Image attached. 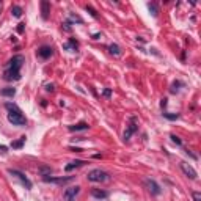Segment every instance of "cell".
Wrapping results in <instances>:
<instances>
[{"label":"cell","mask_w":201,"mask_h":201,"mask_svg":"<svg viewBox=\"0 0 201 201\" xmlns=\"http://www.w3.org/2000/svg\"><path fill=\"white\" fill-rule=\"evenodd\" d=\"M24 64V57L22 55H16L13 57L8 64L5 68V72H3V79L5 80H19L21 79V68Z\"/></svg>","instance_id":"6da1fadb"},{"label":"cell","mask_w":201,"mask_h":201,"mask_svg":"<svg viewBox=\"0 0 201 201\" xmlns=\"http://www.w3.org/2000/svg\"><path fill=\"white\" fill-rule=\"evenodd\" d=\"M6 109L10 110V113H8V121L11 123L13 126H24L25 123H27V119L25 116L22 115V112L17 109L14 104H6Z\"/></svg>","instance_id":"7a4b0ae2"},{"label":"cell","mask_w":201,"mask_h":201,"mask_svg":"<svg viewBox=\"0 0 201 201\" xmlns=\"http://www.w3.org/2000/svg\"><path fill=\"white\" fill-rule=\"evenodd\" d=\"M87 179L90 181V182H104V181L109 179V173H105L100 168H94L87 175Z\"/></svg>","instance_id":"3957f363"},{"label":"cell","mask_w":201,"mask_h":201,"mask_svg":"<svg viewBox=\"0 0 201 201\" xmlns=\"http://www.w3.org/2000/svg\"><path fill=\"white\" fill-rule=\"evenodd\" d=\"M10 175H11V176H14L16 179H19V182H21L22 185H24L25 189H32V181H30L28 177H27L22 171H19V170H13V168H11V170H10Z\"/></svg>","instance_id":"277c9868"},{"label":"cell","mask_w":201,"mask_h":201,"mask_svg":"<svg viewBox=\"0 0 201 201\" xmlns=\"http://www.w3.org/2000/svg\"><path fill=\"white\" fill-rule=\"evenodd\" d=\"M137 129H138V124H137V118L135 116H132L130 118V123L129 124H127V129L124 130V134H123V140L124 141H127L129 140L130 137H132V135L137 132Z\"/></svg>","instance_id":"5b68a950"},{"label":"cell","mask_w":201,"mask_h":201,"mask_svg":"<svg viewBox=\"0 0 201 201\" xmlns=\"http://www.w3.org/2000/svg\"><path fill=\"white\" fill-rule=\"evenodd\" d=\"M145 187L148 189V192L151 193V195H154V196H157V195H160L162 193V189H160V185L156 182L154 179H145Z\"/></svg>","instance_id":"8992f818"},{"label":"cell","mask_w":201,"mask_h":201,"mask_svg":"<svg viewBox=\"0 0 201 201\" xmlns=\"http://www.w3.org/2000/svg\"><path fill=\"white\" fill-rule=\"evenodd\" d=\"M80 193V187L79 185H72V187H68L66 190L63 192V200L64 201H76V196Z\"/></svg>","instance_id":"52a82bcc"},{"label":"cell","mask_w":201,"mask_h":201,"mask_svg":"<svg viewBox=\"0 0 201 201\" xmlns=\"http://www.w3.org/2000/svg\"><path fill=\"white\" fill-rule=\"evenodd\" d=\"M44 182H50V184H58V185H63V184H68L74 179V176H61V177H52V176H46L42 177Z\"/></svg>","instance_id":"ba28073f"},{"label":"cell","mask_w":201,"mask_h":201,"mask_svg":"<svg viewBox=\"0 0 201 201\" xmlns=\"http://www.w3.org/2000/svg\"><path fill=\"white\" fill-rule=\"evenodd\" d=\"M179 167H181V170H182V173L185 176L189 177V179H196V171H195V168L193 167H190V165L187 164V162H181L179 164Z\"/></svg>","instance_id":"9c48e42d"},{"label":"cell","mask_w":201,"mask_h":201,"mask_svg":"<svg viewBox=\"0 0 201 201\" xmlns=\"http://www.w3.org/2000/svg\"><path fill=\"white\" fill-rule=\"evenodd\" d=\"M52 53H53V49L50 47V46H41L40 49H38V57L42 60H47L52 57Z\"/></svg>","instance_id":"30bf717a"},{"label":"cell","mask_w":201,"mask_h":201,"mask_svg":"<svg viewBox=\"0 0 201 201\" xmlns=\"http://www.w3.org/2000/svg\"><path fill=\"white\" fill-rule=\"evenodd\" d=\"M49 13H50V3L47 2V0H42L41 2V17L44 19V21H47Z\"/></svg>","instance_id":"8fae6325"},{"label":"cell","mask_w":201,"mask_h":201,"mask_svg":"<svg viewBox=\"0 0 201 201\" xmlns=\"http://www.w3.org/2000/svg\"><path fill=\"white\" fill-rule=\"evenodd\" d=\"M91 196L96 200H105L109 196V192L107 190H100V189H93L91 190Z\"/></svg>","instance_id":"7c38bea8"},{"label":"cell","mask_w":201,"mask_h":201,"mask_svg":"<svg viewBox=\"0 0 201 201\" xmlns=\"http://www.w3.org/2000/svg\"><path fill=\"white\" fill-rule=\"evenodd\" d=\"M85 164H87L85 160H72V162H69L66 167H64V171H72V170H76L79 167H83Z\"/></svg>","instance_id":"4fadbf2b"},{"label":"cell","mask_w":201,"mask_h":201,"mask_svg":"<svg viewBox=\"0 0 201 201\" xmlns=\"http://www.w3.org/2000/svg\"><path fill=\"white\" fill-rule=\"evenodd\" d=\"M88 126L87 123H77V124H74V126H69L68 129L71 130V132H77V130H87L88 129Z\"/></svg>","instance_id":"5bb4252c"},{"label":"cell","mask_w":201,"mask_h":201,"mask_svg":"<svg viewBox=\"0 0 201 201\" xmlns=\"http://www.w3.org/2000/svg\"><path fill=\"white\" fill-rule=\"evenodd\" d=\"M77 47H79V42H77L74 38H71L69 40V42H66V44H63V49H71V50H77Z\"/></svg>","instance_id":"9a60e30c"},{"label":"cell","mask_w":201,"mask_h":201,"mask_svg":"<svg viewBox=\"0 0 201 201\" xmlns=\"http://www.w3.org/2000/svg\"><path fill=\"white\" fill-rule=\"evenodd\" d=\"M38 171H40V175H41L42 177H46V176H50V175H52L53 170L50 168V167H44V165H42V167L38 168Z\"/></svg>","instance_id":"2e32d148"},{"label":"cell","mask_w":201,"mask_h":201,"mask_svg":"<svg viewBox=\"0 0 201 201\" xmlns=\"http://www.w3.org/2000/svg\"><path fill=\"white\" fill-rule=\"evenodd\" d=\"M109 50H110L112 55H115V57H119V55H121V47H119L118 44H110V46H109Z\"/></svg>","instance_id":"e0dca14e"},{"label":"cell","mask_w":201,"mask_h":201,"mask_svg":"<svg viewBox=\"0 0 201 201\" xmlns=\"http://www.w3.org/2000/svg\"><path fill=\"white\" fill-rule=\"evenodd\" d=\"M0 94H2V96H8V98H13V96L16 94V88H3V90L0 91Z\"/></svg>","instance_id":"ac0fdd59"},{"label":"cell","mask_w":201,"mask_h":201,"mask_svg":"<svg viewBox=\"0 0 201 201\" xmlns=\"http://www.w3.org/2000/svg\"><path fill=\"white\" fill-rule=\"evenodd\" d=\"M148 10L151 11V14H152L154 17L157 16V14H159V8H157V5L154 2H151V3H148Z\"/></svg>","instance_id":"d6986e66"},{"label":"cell","mask_w":201,"mask_h":201,"mask_svg":"<svg viewBox=\"0 0 201 201\" xmlns=\"http://www.w3.org/2000/svg\"><path fill=\"white\" fill-rule=\"evenodd\" d=\"M24 143H25V137H21L17 141H13V143H11V148L19 149V148H22V146H24Z\"/></svg>","instance_id":"ffe728a7"},{"label":"cell","mask_w":201,"mask_h":201,"mask_svg":"<svg viewBox=\"0 0 201 201\" xmlns=\"http://www.w3.org/2000/svg\"><path fill=\"white\" fill-rule=\"evenodd\" d=\"M22 13H24V11H22V8H21V6H17V5H14L13 8H11V14H13L14 17H21Z\"/></svg>","instance_id":"44dd1931"},{"label":"cell","mask_w":201,"mask_h":201,"mask_svg":"<svg viewBox=\"0 0 201 201\" xmlns=\"http://www.w3.org/2000/svg\"><path fill=\"white\" fill-rule=\"evenodd\" d=\"M162 115H164V118L170 119V121H175V119L179 118V115H177V113H162Z\"/></svg>","instance_id":"7402d4cb"},{"label":"cell","mask_w":201,"mask_h":201,"mask_svg":"<svg viewBox=\"0 0 201 201\" xmlns=\"http://www.w3.org/2000/svg\"><path fill=\"white\" fill-rule=\"evenodd\" d=\"M182 82H173V85H171V93H176L177 90H179V88L177 87H182Z\"/></svg>","instance_id":"603a6c76"},{"label":"cell","mask_w":201,"mask_h":201,"mask_svg":"<svg viewBox=\"0 0 201 201\" xmlns=\"http://www.w3.org/2000/svg\"><path fill=\"white\" fill-rule=\"evenodd\" d=\"M87 11H88V13L91 14L93 17H98V11H96L94 8H93V6H90V5H87Z\"/></svg>","instance_id":"cb8c5ba5"},{"label":"cell","mask_w":201,"mask_h":201,"mask_svg":"<svg viewBox=\"0 0 201 201\" xmlns=\"http://www.w3.org/2000/svg\"><path fill=\"white\" fill-rule=\"evenodd\" d=\"M69 19H71L72 22H79V24H82V22H83V19L80 17V16H76V14H71V16H69Z\"/></svg>","instance_id":"d4e9b609"},{"label":"cell","mask_w":201,"mask_h":201,"mask_svg":"<svg viewBox=\"0 0 201 201\" xmlns=\"http://www.w3.org/2000/svg\"><path fill=\"white\" fill-rule=\"evenodd\" d=\"M170 138H171V141H173V143H176L177 146H181V145H182V141H181V138H179V137H176V135H171V137H170Z\"/></svg>","instance_id":"484cf974"},{"label":"cell","mask_w":201,"mask_h":201,"mask_svg":"<svg viewBox=\"0 0 201 201\" xmlns=\"http://www.w3.org/2000/svg\"><path fill=\"white\" fill-rule=\"evenodd\" d=\"M192 196H193V201H201V193L200 192H193Z\"/></svg>","instance_id":"4316f807"},{"label":"cell","mask_w":201,"mask_h":201,"mask_svg":"<svg viewBox=\"0 0 201 201\" xmlns=\"http://www.w3.org/2000/svg\"><path fill=\"white\" fill-rule=\"evenodd\" d=\"M102 94L105 96V98H110V96H112V90H110V88H107V90H104Z\"/></svg>","instance_id":"83f0119b"},{"label":"cell","mask_w":201,"mask_h":201,"mask_svg":"<svg viewBox=\"0 0 201 201\" xmlns=\"http://www.w3.org/2000/svg\"><path fill=\"white\" fill-rule=\"evenodd\" d=\"M185 154H187V156H190L192 159H196V156H195V154H193V152H190V151H189V149H185Z\"/></svg>","instance_id":"f1b7e54d"},{"label":"cell","mask_w":201,"mask_h":201,"mask_svg":"<svg viewBox=\"0 0 201 201\" xmlns=\"http://www.w3.org/2000/svg\"><path fill=\"white\" fill-rule=\"evenodd\" d=\"M24 25H25V24H19V27H17V33H22V32H24Z\"/></svg>","instance_id":"f546056e"},{"label":"cell","mask_w":201,"mask_h":201,"mask_svg":"<svg viewBox=\"0 0 201 201\" xmlns=\"http://www.w3.org/2000/svg\"><path fill=\"white\" fill-rule=\"evenodd\" d=\"M160 107H162V109H165V107H167V99H162L160 100Z\"/></svg>","instance_id":"4dcf8cb0"},{"label":"cell","mask_w":201,"mask_h":201,"mask_svg":"<svg viewBox=\"0 0 201 201\" xmlns=\"http://www.w3.org/2000/svg\"><path fill=\"white\" fill-rule=\"evenodd\" d=\"M6 149H8V148H6V146L0 145V152H6Z\"/></svg>","instance_id":"1f68e13d"},{"label":"cell","mask_w":201,"mask_h":201,"mask_svg":"<svg viewBox=\"0 0 201 201\" xmlns=\"http://www.w3.org/2000/svg\"><path fill=\"white\" fill-rule=\"evenodd\" d=\"M99 38H100V33H94V35H93V40H99Z\"/></svg>","instance_id":"d6a6232c"},{"label":"cell","mask_w":201,"mask_h":201,"mask_svg":"<svg viewBox=\"0 0 201 201\" xmlns=\"http://www.w3.org/2000/svg\"><path fill=\"white\" fill-rule=\"evenodd\" d=\"M46 90H47V91H52V90H53V85H47V87H46Z\"/></svg>","instance_id":"836d02e7"},{"label":"cell","mask_w":201,"mask_h":201,"mask_svg":"<svg viewBox=\"0 0 201 201\" xmlns=\"http://www.w3.org/2000/svg\"><path fill=\"white\" fill-rule=\"evenodd\" d=\"M98 201H100V200H98Z\"/></svg>","instance_id":"e575fe53"}]
</instances>
